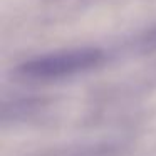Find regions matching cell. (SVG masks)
Masks as SVG:
<instances>
[{"label": "cell", "instance_id": "1", "mask_svg": "<svg viewBox=\"0 0 156 156\" xmlns=\"http://www.w3.org/2000/svg\"><path fill=\"white\" fill-rule=\"evenodd\" d=\"M102 61L104 52L101 49H72L32 57L30 61L19 66L15 72L27 79H59L94 69Z\"/></svg>", "mask_w": 156, "mask_h": 156}, {"label": "cell", "instance_id": "2", "mask_svg": "<svg viewBox=\"0 0 156 156\" xmlns=\"http://www.w3.org/2000/svg\"><path fill=\"white\" fill-rule=\"evenodd\" d=\"M143 45H144L146 49L151 47V45H154V47H156V30L148 32V35H146V37L143 39Z\"/></svg>", "mask_w": 156, "mask_h": 156}]
</instances>
